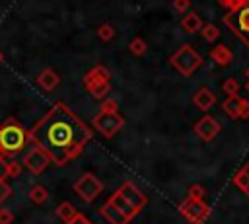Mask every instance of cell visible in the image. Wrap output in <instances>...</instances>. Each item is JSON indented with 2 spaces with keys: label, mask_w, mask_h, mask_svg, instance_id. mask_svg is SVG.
Instances as JSON below:
<instances>
[{
  "label": "cell",
  "mask_w": 249,
  "mask_h": 224,
  "mask_svg": "<svg viewBox=\"0 0 249 224\" xmlns=\"http://www.w3.org/2000/svg\"><path fill=\"white\" fill-rule=\"evenodd\" d=\"M245 90H247V92H249V80H247V84H245Z\"/></svg>",
  "instance_id": "35"
},
{
  "label": "cell",
  "mask_w": 249,
  "mask_h": 224,
  "mask_svg": "<svg viewBox=\"0 0 249 224\" xmlns=\"http://www.w3.org/2000/svg\"><path fill=\"white\" fill-rule=\"evenodd\" d=\"M117 193H119V195H121V197H123V199H124V201L134 208V212H136V214H138V212L148 205V197H146V195H144V193H142V191H140L132 181H124V183L117 189Z\"/></svg>",
  "instance_id": "9"
},
{
  "label": "cell",
  "mask_w": 249,
  "mask_h": 224,
  "mask_svg": "<svg viewBox=\"0 0 249 224\" xmlns=\"http://www.w3.org/2000/svg\"><path fill=\"white\" fill-rule=\"evenodd\" d=\"M14 220V214L6 208H0V224H10Z\"/></svg>",
  "instance_id": "31"
},
{
  "label": "cell",
  "mask_w": 249,
  "mask_h": 224,
  "mask_svg": "<svg viewBox=\"0 0 249 224\" xmlns=\"http://www.w3.org/2000/svg\"><path fill=\"white\" fill-rule=\"evenodd\" d=\"M181 27H183L187 33H196V31H200V27H202V19H200L198 14L189 12V14L181 19Z\"/></svg>",
  "instance_id": "16"
},
{
  "label": "cell",
  "mask_w": 249,
  "mask_h": 224,
  "mask_svg": "<svg viewBox=\"0 0 249 224\" xmlns=\"http://www.w3.org/2000/svg\"><path fill=\"white\" fill-rule=\"evenodd\" d=\"M109 201H111V203H113V205H115V206H117V208H119V210H121V212H123V214L128 218V220H132V218L136 216L134 208H132V206H130V205H128V203H126V201H124V199H123V197H121L117 191L111 195V199H109Z\"/></svg>",
  "instance_id": "18"
},
{
  "label": "cell",
  "mask_w": 249,
  "mask_h": 224,
  "mask_svg": "<svg viewBox=\"0 0 249 224\" xmlns=\"http://www.w3.org/2000/svg\"><path fill=\"white\" fill-rule=\"evenodd\" d=\"M10 193H12V191H10V187L0 179V201H4L6 197H10Z\"/></svg>",
  "instance_id": "32"
},
{
  "label": "cell",
  "mask_w": 249,
  "mask_h": 224,
  "mask_svg": "<svg viewBox=\"0 0 249 224\" xmlns=\"http://www.w3.org/2000/svg\"><path fill=\"white\" fill-rule=\"evenodd\" d=\"M49 162H51V158H49V154H47L43 148H33V150L25 156V160H23L25 168H27L29 171H33V173H41V171L49 166Z\"/></svg>",
  "instance_id": "11"
},
{
  "label": "cell",
  "mask_w": 249,
  "mask_h": 224,
  "mask_svg": "<svg viewBox=\"0 0 249 224\" xmlns=\"http://www.w3.org/2000/svg\"><path fill=\"white\" fill-rule=\"evenodd\" d=\"M210 212H212V208H210V205L204 203V199L202 201H195V199H189L187 197L179 205V214L187 222H191V224H202L210 216Z\"/></svg>",
  "instance_id": "5"
},
{
  "label": "cell",
  "mask_w": 249,
  "mask_h": 224,
  "mask_svg": "<svg viewBox=\"0 0 249 224\" xmlns=\"http://www.w3.org/2000/svg\"><path fill=\"white\" fill-rule=\"evenodd\" d=\"M89 138L91 131L86 123L62 103H56L33 131V140L58 166L76 158Z\"/></svg>",
  "instance_id": "1"
},
{
  "label": "cell",
  "mask_w": 249,
  "mask_h": 224,
  "mask_svg": "<svg viewBox=\"0 0 249 224\" xmlns=\"http://www.w3.org/2000/svg\"><path fill=\"white\" fill-rule=\"evenodd\" d=\"M74 214H76V208H74L70 203H62V205H58V208H56V216H58L62 222H68Z\"/></svg>",
  "instance_id": "21"
},
{
  "label": "cell",
  "mask_w": 249,
  "mask_h": 224,
  "mask_svg": "<svg viewBox=\"0 0 249 224\" xmlns=\"http://www.w3.org/2000/svg\"><path fill=\"white\" fill-rule=\"evenodd\" d=\"M124 125V119L119 115V111H113V113H105L101 111L95 119H93V127L105 136V138H113Z\"/></svg>",
  "instance_id": "7"
},
{
  "label": "cell",
  "mask_w": 249,
  "mask_h": 224,
  "mask_svg": "<svg viewBox=\"0 0 249 224\" xmlns=\"http://www.w3.org/2000/svg\"><path fill=\"white\" fill-rule=\"evenodd\" d=\"M189 8H191V0H173V10L177 14H187Z\"/></svg>",
  "instance_id": "27"
},
{
  "label": "cell",
  "mask_w": 249,
  "mask_h": 224,
  "mask_svg": "<svg viewBox=\"0 0 249 224\" xmlns=\"http://www.w3.org/2000/svg\"><path fill=\"white\" fill-rule=\"evenodd\" d=\"M187 197H189V199H195V201H202V199L206 197V189H204L200 183H195V185L189 187Z\"/></svg>",
  "instance_id": "24"
},
{
  "label": "cell",
  "mask_w": 249,
  "mask_h": 224,
  "mask_svg": "<svg viewBox=\"0 0 249 224\" xmlns=\"http://www.w3.org/2000/svg\"><path fill=\"white\" fill-rule=\"evenodd\" d=\"M239 95H228L224 101H222V109L228 117L231 119H239Z\"/></svg>",
  "instance_id": "17"
},
{
  "label": "cell",
  "mask_w": 249,
  "mask_h": 224,
  "mask_svg": "<svg viewBox=\"0 0 249 224\" xmlns=\"http://www.w3.org/2000/svg\"><path fill=\"white\" fill-rule=\"evenodd\" d=\"M97 35H99L101 41H111V39L115 37V29H113V25H109V23H101V25L97 27Z\"/></svg>",
  "instance_id": "25"
},
{
  "label": "cell",
  "mask_w": 249,
  "mask_h": 224,
  "mask_svg": "<svg viewBox=\"0 0 249 224\" xmlns=\"http://www.w3.org/2000/svg\"><path fill=\"white\" fill-rule=\"evenodd\" d=\"M200 33H202V39L208 41V43H214L218 37H220V29L214 25V23H204L200 27Z\"/></svg>",
  "instance_id": "20"
},
{
  "label": "cell",
  "mask_w": 249,
  "mask_h": 224,
  "mask_svg": "<svg viewBox=\"0 0 249 224\" xmlns=\"http://www.w3.org/2000/svg\"><path fill=\"white\" fill-rule=\"evenodd\" d=\"M220 131H222V127H220V123H218L212 115H204L202 119H198V121L193 125V132H195L198 138L206 140V142L212 140V138H216Z\"/></svg>",
  "instance_id": "10"
},
{
  "label": "cell",
  "mask_w": 249,
  "mask_h": 224,
  "mask_svg": "<svg viewBox=\"0 0 249 224\" xmlns=\"http://www.w3.org/2000/svg\"><path fill=\"white\" fill-rule=\"evenodd\" d=\"M119 109V103L115 101V99H105L103 103H101V111H105V113H113V111H117Z\"/></svg>",
  "instance_id": "28"
},
{
  "label": "cell",
  "mask_w": 249,
  "mask_h": 224,
  "mask_svg": "<svg viewBox=\"0 0 249 224\" xmlns=\"http://www.w3.org/2000/svg\"><path fill=\"white\" fill-rule=\"evenodd\" d=\"M222 90L228 93V95H237L239 92V82L235 78H228L224 84H222Z\"/></svg>",
  "instance_id": "26"
},
{
  "label": "cell",
  "mask_w": 249,
  "mask_h": 224,
  "mask_svg": "<svg viewBox=\"0 0 249 224\" xmlns=\"http://www.w3.org/2000/svg\"><path fill=\"white\" fill-rule=\"evenodd\" d=\"M245 76H247V80H249V68H247V70H245Z\"/></svg>",
  "instance_id": "36"
},
{
  "label": "cell",
  "mask_w": 249,
  "mask_h": 224,
  "mask_svg": "<svg viewBox=\"0 0 249 224\" xmlns=\"http://www.w3.org/2000/svg\"><path fill=\"white\" fill-rule=\"evenodd\" d=\"M74 191H76L86 203H89V201H93V199L103 191V183H101L93 173H84V175L76 181Z\"/></svg>",
  "instance_id": "8"
},
{
  "label": "cell",
  "mask_w": 249,
  "mask_h": 224,
  "mask_svg": "<svg viewBox=\"0 0 249 224\" xmlns=\"http://www.w3.org/2000/svg\"><path fill=\"white\" fill-rule=\"evenodd\" d=\"M193 103H195L196 109H200V111H208V109L216 103V95H214L208 88H200V90L195 92V95H193Z\"/></svg>",
  "instance_id": "13"
},
{
  "label": "cell",
  "mask_w": 249,
  "mask_h": 224,
  "mask_svg": "<svg viewBox=\"0 0 249 224\" xmlns=\"http://www.w3.org/2000/svg\"><path fill=\"white\" fill-rule=\"evenodd\" d=\"M25 144V132L16 123H6L0 129V146L8 152H19Z\"/></svg>",
  "instance_id": "6"
},
{
  "label": "cell",
  "mask_w": 249,
  "mask_h": 224,
  "mask_svg": "<svg viewBox=\"0 0 249 224\" xmlns=\"http://www.w3.org/2000/svg\"><path fill=\"white\" fill-rule=\"evenodd\" d=\"M224 23L249 49V0H241L231 10H228V14L224 16Z\"/></svg>",
  "instance_id": "2"
},
{
  "label": "cell",
  "mask_w": 249,
  "mask_h": 224,
  "mask_svg": "<svg viewBox=\"0 0 249 224\" xmlns=\"http://www.w3.org/2000/svg\"><path fill=\"white\" fill-rule=\"evenodd\" d=\"M84 86L86 90L95 97V99H101L105 97L109 92H111V74L105 66L97 64L93 66L86 76H84Z\"/></svg>",
  "instance_id": "4"
},
{
  "label": "cell",
  "mask_w": 249,
  "mask_h": 224,
  "mask_svg": "<svg viewBox=\"0 0 249 224\" xmlns=\"http://www.w3.org/2000/svg\"><path fill=\"white\" fill-rule=\"evenodd\" d=\"M210 58L218 64V66H228L233 60V53L226 47V45H216L210 49Z\"/></svg>",
  "instance_id": "14"
},
{
  "label": "cell",
  "mask_w": 249,
  "mask_h": 224,
  "mask_svg": "<svg viewBox=\"0 0 249 224\" xmlns=\"http://www.w3.org/2000/svg\"><path fill=\"white\" fill-rule=\"evenodd\" d=\"M233 183H235V185L249 197V162H247V164L233 175Z\"/></svg>",
  "instance_id": "19"
},
{
  "label": "cell",
  "mask_w": 249,
  "mask_h": 224,
  "mask_svg": "<svg viewBox=\"0 0 249 224\" xmlns=\"http://www.w3.org/2000/svg\"><path fill=\"white\" fill-rule=\"evenodd\" d=\"M239 119H249V101L247 99H239Z\"/></svg>",
  "instance_id": "29"
},
{
  "label": "cell",
  "mask_w": 249,
  "mask_h": 224,
  "mask_svg": "<svg viewBox=\"0 0 249 224\" xmlns=\"http://www.w3.org/2000/svg\"><path fill=\"white\" fill-rule=\"evenodd\" d=\"M128 49H130V53L132 55H136V56H142L144 53H146V41L144 39H140V37H134L132 41H130V45H128Z\"/></svg>",
  "instance_id": "23"
},
{
  "label": "cell",
  "mask_w": 249,
  "mask_h": 224,
  "mask_svg": "<svg viewBox=\"0 0 249 224\" xmlns=\"http://www.w3.org/2000/svg\"><path fill=\"white\" fill-rule=\"evenodd\" d=\"M8 173H10V169H8V164H6L4 160H0V179H4Z\"/></svg>",
  "instance_id": "34"
},
{
  "label": "cell",
  "mask_w": 249,
  "mask_h": 224,
  "mask_svg": "<svg viewBox=\"0 0 249 224\" xmlns=\"http://www.w3.org/2000/svg\"><path fill=\"white\" fill-rule=\"evenodd\" d=\"M169 64H171L181 76H191V74L202 64V56H200L191 45H181V47L169 56Z\"/></svg>",
  "instance_id": "3"
},
{
  "label": "cell",
  "mask_w": 249,
  "mask_h": 224,
  "mask_svg": "<svg viewBox=\"0 0 249 224\" xmlns=\"http://www.w3.org/2000/svg\"><path fill=\"white\" fill-rule=\"evenodd\" d=\"M58 82H60V78H58V74L54 72V70H51V68H47V70H43L39 76H37V84L43 88V90H53V88H56L58 86Z\"/></svg>",
  "instance_id": "15"
},
{
  "label": "cell",
  "mask_w": 249,
  "mask_h": 224,
  "mask_svg": "<svg viewBox=\"0 0 249 224\" xmlns=\"http://www.w3.org/2000/svg\"><path fill=\"white\" fill-rule=\"evenodd\" d=\"M47 197H49V193H47V189H45L43 185H35V187L29 191V199H31L33 203H37V205L45 203Z\"/></svg>",
  "instance_id": "22"
},
{
  "label": "cell",
  "mask_w": 249,
  "mask_h": 224,
  "mask_svg": "<svg viewBox=\"0 0 249 224\" xmlns=\"http://www.w3.org/2000/svg\"><path fill=\"white\" fill-rule=\"evenodd\" d=\"M99 212H101V216H103L109 224H128V222H130V220H128V218H126V216H124V214H123L111 201H107V203L99 208Z\"/></svg>",
  "instance_id": "12"
},
{
  "label": "cell",
  "mask_w": 249,
  "mask_h": 224,
  "mask_svg": "<svg viewBox=\"0 0 249 224\" xmlns=\"http://www.w3.org/2000/svg\"><path fill=\"white\" fill-rule=\"evenodd\" d=\"M218 2H220V6H224L226 10H231V8H233L237 2H241V0H218Z\"/></svg>",
  "instance_id": "33"
},
{
  "label": "cell",
  "mask_w": 249,
  "mask_h": 224,
  "mask_svg": "<svg viewBox=\"0 0 249 224\" xmlns=\"http://www.w3.org/2000/svg\"><path fill=\"white\" fill-rule=\"evenodd\" d=\"M64 224H93V222H89L84 214H80V212H76L68 222H64Z\"/></svg>",
  "instance_id": "30"
}]
</instances>
